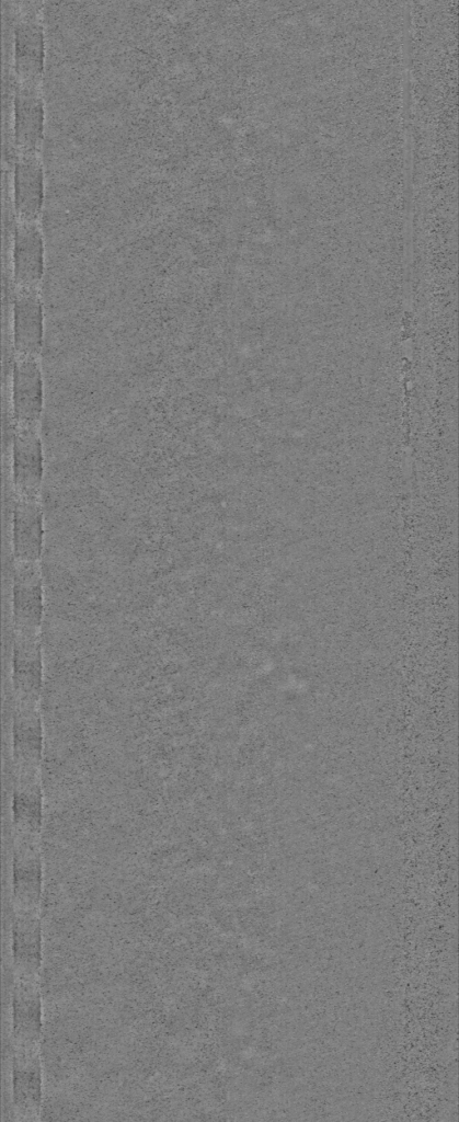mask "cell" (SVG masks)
Here are the masks:
<instances>
[{
    "label": "cell",
    "instance_id": "cell-1",
    "mask_svg": "<svg viewBox=\"0 0 459 1122\" xmlns=\"http://www.w3.org/2000/svg\"><path fill=\"white\" fill-rule=\"evenodd\" d=\"M12 614L14 634H42L44 589L39 561L14 560Z\"/></svg>",
    "mask_w": 459,
    "mask_h": 1122
},
{
    "label": "cell",
    "instance_id": "cell-2",
    "mask_svg": "<svg viewBox=\"0 0 459 1122\" xmlns=\"http://www.w3.org/2000/svg\"><path fill=\"white\" fill-rule=\"evenodd\" d=\"M44 455L37 427L15 426L12 443L14 499H39Z\"/></svg>",
    "mask_w": 459,
    "mask_h": 1122
},
{
    "label": "cell",
    "instance_id": "cell-3",
    "mask_svg": "<svg viewBox=\"0 0 459 1122\" xmlns=\"http://www.w3.org/2000/svg\"><path fill=\"white\" fill-rule=\"evenodd\" d=\"M44 379L37 357L16 356L12 374L15 426L37 427L44 411Z\"/></svg>",
    "mask_w": 459,
    "mask_h": 1122
},
{
    "label": "cell",
    "instance_id": "cell-4",
    "mask_svg": "<svg viewBox=\"0 0 459 1122\" xmlns=\"http://www.w3.org/2000/svg\"><path fill=\"white\" fill-rule=\"evenodd\" d=\"M39 9L20 13L14 24V62L18 82L39 84L44 71L45 37Z\"/></svg>",
    "mask_w": 459,
    "mask_h": 1122
},
{
    "label": "cell",
    "instance_id": "cell-5",
    "mask_svg": "<svg viewBox=\"0 0 459 1122\" xmlns=\"http://www.w3.org/2000/svg\"><path fill=\"white\" fill-rule=\"evenodd\" d=\"M14 141L19 153L38 152L44 138L45 107L39 84L18 82L13 100Z\"/></svg>",
    "mask_w": 459,
    "mask_h": 1122
},
{
    "label": "cell",
    "instance_id": "cell-6",
    "mask_svg": "<svg viewBox=\"0 0 459 1122\" xmlns=\"http://www.w3.org/2000/svg\"><path fill=\"white\" fill-rule=\"evenodd\" d=\"M13 345L16 356L37 357L44 348V308L37 289L18 287L15 291Z\"/></svg>",
    "mask_w": 459,
    "mask_h": 1122
},
{
    "label": "cell",
    "instance_id": "cell-7",
    "mask_svg": "<svg viewBox=\"0 0 459 1122\" xmlns=\"http://www.w3.org/2000/svg\"><path fill=\"white\" fill-rule=\"evenodd\" d=\"M45 273V245L37 221H19L13 234V275L18 287L37 289Z\"/></svg>",
    "mask_w": 459,
    "mask_h": 1122
},
{
    "label": "cell",
    "instance_id": "cell-8",
    "mask_svg": "<svg viewBox=\"0 0 459 1122\" xmlns=\"http://www.w3.org/2000/svg\"><path fill=\"white\" fill-rule=\"evenodd\" d=\"M44 167L38 152L19 153L13 169V202L19 221H37L44 204Z\"/></svg>",
    "mask_w": 459,
    "mask_h": 1122
},
{
    "label": "cell",
    "instance_id": "cell-9",
    "mask_svg": "<svg viewBox=\"0 0 459 1122\" xmlns=\"http://www.w3.org/2000/svg\"><path fill=\"white\" fill-rule=\"evenodd\" d=\"M43 517L39 499H14L12 518L14 560L39 561L44 546Z\"/></svg>",
    "mask_w": 459,
    "mask_h": 1122
}]
</instances>
